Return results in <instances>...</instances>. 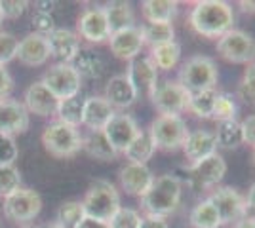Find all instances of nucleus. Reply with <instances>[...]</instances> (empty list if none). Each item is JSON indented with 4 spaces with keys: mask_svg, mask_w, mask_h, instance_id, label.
<instances>
[{
    "mask_svg": "<svg viewBox=\"0 0 255 228\" xmlns=\"http://www.w3.org/2000/svg\"><path fill=\"white\" fill-rule=\"evenodd\" d=\"M192 31L206 38H221L234 29L233 6L225 0H198L189 15Z\"/></svg>",
    "mask_w": 255,
    "mask_h": 228,
    "instance_id": "1",
    "label": "nucleus"
},
{
    "mask_svg": "<svg viewBox=\"0 0 255 228\" xmlns=\"http://www.w3.org/2000/svg\"><path fill=\"white\" fill-rule=\"evenodd\" d=\"M181 192H183V185H181L179 177L171 173L154 177L152 186L141 198V207L145 215L166 219L179 207Z\"/></svg>",
    "mask_w": 255,
    "mask_h": 228,
    "instance_id": "2",
    "label": "nucleus"
},
{
    "mask_svg": "<svg viewBox=\"0 0 255 228\" xmlns=\"http://www.w3.org/2000/svg\"><path fill=\"white\" fill-rule=\"evenodd\" d=\"M82 207H84L86 217L97 219L109 223L111 219L117 215L120 209V194H118L117 186L109 183L105 179H97L94 181L88 192H86L84 200H82Z\"/></svg>",
    "mask_w": 255,
    "mask_h": 228,
    "instance_id": "3",
    "label": "nucleus"
},
{
    "mask_svg": "<svg viewBox=\"0 0 255 228\" xmlns=\"http://www.w3.org/2000/svg\"><path fill=\"white\" fill-rule=\"evenodd\" d=\"M217 78H219V71L213 59L206 55H192L181 67L177 82L189 93H198L206 89H215Z\"/></svg>",
    "mask_w": 255,
    "mask_h": 228,
    "instance_id": "4",
    "label": "nucleus"
},
{
    "mask_svg": "<svg viewBox=\"0 0 255 228\" xmlns=\"http://www.w3.org/2000/svg\"><path fill=\"white\" fill-rule=\"evenodd\" d=\"M147 133H149L154 149L164 152H175L183 149V145L187 141V135H189V128H187V122L181 116L158 114L150 122V128Z\"/></svg>",
    "mask_w": 255,
    "mask_h": 228,
    "instance_id": "5",
    "label": "nucleus"
},
{
    "mask_svg": "<svg viewBox=\"0 0 255 228\" xmlns=\"http://www.w3.org/2000/svg\"><path fill=\"white\" fill-rule=\"evenodd\" d=\"M42 145L55 158H73L82 151V135L69 124L52 122L42 133Z\"/></svg>",
    "mask_w": 255,
    "mask_h": 228,
    "instance_id": "6",
    "label": "nucleus"
},
{
    "mask_svg": "<svg viewBox=\"0 0 255 228\" xmlns=\"http://www.w3.org/2000/svg\"><path fill=\"white\" fill-rule=\"evenodd\" d=\"M217 54L234 65H250L255 61L254 36L238 29H231L217 38Z\"/></svg>",
    "mask_w": 255,
    "mask_h": 228,
    "instance_id": "7",
    "label": "nucleus"
},
{
    "mask_svg": "<svg viewBox=\"0 0 255 228\" xmlns=\"http://www.w3.org/2000/svg\"><path fill=\"white\" fill-rule=\"evenodd\" d=\"M42 84L52 91L57 101H63L80 93L82 78L76 73L73 63H55L44 73Z\"/></svg>",
    "mask_w": 255,
    "mask_h": 228,
    "instance_id": "8",
    "label": "nucleus"
},
{
    "mask_svg": "<svg viewBox=\"0 0 255 228\" xmlns=\"http://www.w3.org/2000/svg\"><path fill=\"white\" fill-rule=\"evenodd\" d=\"M40 209H42V200L38 192L31 188H17L15 192L4 198V215L17 225H27L34 221Z\"/></svg>",
    "mask_w": 255,
    "mask_h": 228,
    "instance_id": "9",
    "label": "nucleus"
},
{
    "mask_svg": "<svg viewBox=\"0 0 255 228\" xmlns=\"http://www.w3.org/2000/svg\"><path fill=\"white\" fill-rule=\"evenodd\" d=\"M191 93L181 86L177 80H166L156 86L152 93V105L164 116H181V112L187 110Z\"/></svg>",
    "mask_w": 255,
    "mask_h": 228,
    "instance_id": "10",
    "label": "nucleus"
},
{
    "mask_svg": "<svg viewBox=\"0 0 255 228\" xmlns=\"http://www.w3.org/2000/svg\"><path fill=\"white\" fill-rule=\"evenodd\" d=\"M208 200L215 207L221 225H234L246 217V198L233 186H217Z\"/></svg>",
    "mask_w": 255,
    "mask_h": 228,
    "instance_id": "11",
    "label": "nucleus"
},
{
    "mask_svg": "<svg viewBox=\"0 0 255 228\" xmlns=\"http://www.w3.org/2000/svg\"><path fill=\"white\" fill-rule=\"evenodd\" d=\"M128 80L131 82V86L137 93V99L141 95L152 97L154 89L158 86V71L156 67L150 63L149 57H135L133 61H129L128 67Z\"/></svg>",
    "mask_w": 255,
    "mask_h": 228,
    "instance_id": "12",
    "label": "nucleus"
},
{
    "mask_svg": "<svg viewBox=\"0 0 255 228\" xmlns=\"http://www.w3.org/2000/svg\"><path fill=\"white\" fill-rule=\"evenodd\" d=\"M76 29H78V36L90 44H103L109 42L111 38L103 8H86L78 17Z\"/></svg>",
    "mask_w": 255,
    "mask_h": 228,
    "instance_id": "13",
    "label": "nucleus"
},
{
    "mask_svg": "<svg viewBox=\"0 0 255 228\" xmlns=\"http://www.w3.org/2000/svg\"><path fill=\"white\" fill-rule=\"evenodd\" d=\"M105 133L107 141L111 143V147L117 152H124L131 145V141L137 137L141 130H139L137 122L133 116L129 114H115L111 122L105 126Z\"/></svg>",
    "mask_w": 255,
    "mask_h": 228,
    "instance_id": "14",
    "label": "nucleus"
},
{
    "mask_svg": "<svg viewBox=\"0 0 255 228\" xmlns=\"http://www.w3.org/2000/svg\"><path fill=\"white\" fill-rule=\"evenodd\" d=\"M189 173L191 179L200 186V188H210V186H217L223 181L225 173H227V162L221 154H212L208 158H204L200 162L191 163L189 165Z\"/></svg>",
    "mask_w": 255,
    "mask_h": 228,
    "instance_id": "15",
    "label": "nucleus"
},
{
    "mask_svg": "<svg viewBox=\"0 0 255 228\" xmlns=\"http://www.w3.org/2000/svg\"><path fill=\"white\" fill-rule=\"evenodd\" d=\"M109 46H111V52L118 59H124V61H133L141 50H143V33H141V27L137 25H131L128 29H122L118 33H113L109 38Z\"/></svg>",
    "mask_w": 255,
    "mask_h": 228,
    "instance_id": "16",
    "label": "nucleus"
},
{
    "mask_svg": "<svg viewBox=\"0 0 255 228\" xmlns=\"http://www.w3.org/2000/svg\"><path fill=\"white\" fill-rule=\"evenodd\" d=\"M29 130V112L13 99H0V135H19Z\"/></svg>",
    "mask_w": 255,
    "mask_h": 228,
    "instance_id": "17",
    "label": "nucleus"
},
{
    "mask_svg": "<svg viewBox=\"0 0 255 228\" xmlns=\"http://www.w3.org/2000/svg\"><path fill=\"white\" fill-rule=\"evenodd\" d=\"M118 179H120V185H122V188L126 190L128 194L139 196V198H143L147 194V190L154 183L152 171L143 163H126L120 169Z\"/></svg>",
    "mask_w": 255,
    "mask_h": 228,
    "instance_id": "18",
    "label": "nucleus"
},
{
    "mask_svg": "<svg viewBox=\"0 0 255 228\" xmlns=\"http://www.w3.org/2000/svg\"><path fill=\"white\" fill-rule=\"evenodd\" d=\"M50 57L59 59V63H73L80 52V38L78 34L69 29H55L52 34L46 36Z\"/></svg>",
    "mask_w": 255,
    "mask_h": 228,
    "instance_id": "19",
    "label": "nucleus"
},
{
    "mask_svg": "<svg viewBox=\"0 0 255 228\" xmlns=\"http://www.w3.org/2000/svg\"><path fill=\"white\" fill-rule=\"evenodd\" d=\"M115 114L117 112L105 97H101V95L86 97L84 112H82V126H86L90 131H103Z\"/></svg>",
    "mask_w": 255,
    "mask_h": 228,
    "instance_id": "20",
    "label": "nucleus"
},
{
    "mask_svg": "<svg viewBox=\"0 0 255 228\" xmlns=\"http://www.w3.org/2000/svg\"><path fill=\"white\" fill-rule=\"evenodd\" d=\"M183 152H185V158L191 163H196L212 156L217 152V141H215V135L208 130H194L189 131L187 135V141L183 145Z\"/></svg>",
    "mask_w": 255,
    "mask_h": 228,
    "instance_id": "21",
    "label": "nucleus"
},
{
    "mask_svg": "<svg viewBox=\"0 0 255 228\" xmlns=\"http://www.w3.org/2000/svg\"><path fill=\"white\" fill-rule=\"evenodd\" d=\"M57 99L53 93L40 82H34L25 91V109L36 116H52L57 110Z\"/></svg>",
    "mask_w": 255,
    "mask_h": 228,
    "instance_id": "22",
    "label": "nucleus"
},
{
    "mask_svg": "<svg viewBox=\"0 0 255 228\" xmlns=\"http://www.w3.org/2000/svg\"><path fill=\"white\" fill-rule=\"evenodd\" d=\"M15 57L27 67H42L50 59L48 40L40 34H27L17 46V55Z\"/></svg>",
    "mask_w": 255,
    "mask_h": 228,
    "instance_id": "23",
    "label": "nucleus"
},
{
    "mask_svg": "<svg viewBox=\"0 0 255 228\" xmlns=\"http://www.w3.org/2000/svg\"><path fill=\"white\" fill-rule=\"evenodd\" d=\"M105 99L113 109H129L137 101V93L126 75H117L107 82Z\"/></svg>",
    "mask_w": 255,
    "mask_h": 228,
    "instance_id": "24",
    "label": "nucleus"
},
{
    "mask_svg": "<svg viewBox=\"0 0 255 228\" xmlns=\"http://www.w3.org/2000/svg\"><path fill=\"white\" fill-rule=\"evenodd\" d=\"M141 15L147 23H171L177 15V2L173 0H145Z\"/></svg>",
    "mask_w": 255,
    "mask_h": 228,
    "instance_id": "25",
    "label": "nucleus"
},
{
    "mask_svg": "<svg viewBox=\"0 0 255 228\" xmlns=\"http://www.w3.org/2000/svg\"><path fill=\"white\" fill-rule=\"evenodd\" d=\"M82 151L88 152V156L101 160V162H111L118 156V152L107 141L103 131H90L86 137H82Z\"/></svg>",
    "mask_w": 255,
    "mask_h": 228,
    "instance_id": "26",
    "label": "nucleus"
},
{
    "mask_svg": "<svg viewBox=\"0 0 255 228\" xmlns=\"http://www.w3.org/2000/svg\"><path fill=\"white\" fill-rule=\"evenodd\" d=\"M105 17H107V25H109V31L111 34L118 33L122 29H128L133 25V10H131V4L129 2H111L107 4L105 8Z\"/></svg>",
    "mask_w": 255,
    "mask_h": 228,
    "instance_id": "27",
    "label": "nucleus"
},
{
    "mask_svg": "<svg viewBox=\"0 0 255 228\" xmlns=\"http://www.w3.org/2000/svg\"><path fill=\"white\" fill-rule=\"evenodd\" d=\"M213 135H215L217 147H221L225 151H234L240 145H244L242 128H240V122L236 118L227 120V122H217V130Z\"/></svg>",
    "mask_w": 255,
    "mask_h": 228,
    "instance_id": "28",
    "label": "nucleus"
},
{
    "mask_svg": "<svg viewBox=\"0 0 255 228\" xmlns=\"http://www.w3.org/2000/svg\"><path fill=\"white\" fill-rule=\"evenodd\" d=\"M154 145L150 141L149 133L147 131H141L137 137L131 141V145L124 151V156H126L128 163H143L147 165L152 154H154Z\"/></svg>",
    "mask_w": 255,
    "mask_h": 228,
    "instance_id": "29",
    "label": "nucleus"
},
{
    "mask_svg": "<svg viewBox=\"0 0 255 228\" xmlns=\"http://www.w3.org/2000/svg\"><path fill=\"white\" fill-rule=\"evenodd\" d=\"M141 33L143 42L149 44L150 48L175 42V29L171 23H147L141 27Z\"/></svg>",
    "mask_w": 255,
    "mask_h": 228,
    "instance_id": "30",
    "label": "nucleus"
},
{
    "mask_svg": "<svg viewBox=\"0 0 255 228\" xmlns=\"http://www.w3.org/2000/svg\"><path fill=\"white\" fill-rule=\"evenodd\" d=\"M84 101L80 95H75V97L63 99L57 103V122H63V124H69L73 128H78L82 124V112H84Z\"/></svg>",
    "mask_w": 255,
    "mask_h": 228,
    "instance_id": "31",
    "label": "nucleus"
},
{
    "mask_svg": "<svg viewBox=\"0 0 255 228\" xmlns=\"http://www.w3.org/2000/svg\"><path fill=\"white\" fill-rule=\"evenodd\" d=\"M191 227L192 228H221V219L217 215L212 202L206 198L198 202L191 211Z\"/></svg>",
    "mask_w": 255,
    "mask_h": 228,
    "instance_id": "32",
    "label": "nucleus"
},
{
    "mask_svg": "<svg viewBox=\"0 0 255 228\" xmlns=\"http://www.w3.org/2000/svg\"><path fill=\"white\" fill-rule=\"evenodd\" d=\"M181 57V46L177 42L164 44V46H156L150 48V63L156 67V71H170L179 63Z\"/></svg>",
    "mask_w": 255,
    "mask_h": 228,
    "instance_id": "33",
    "label": "nucleus"
},
{
    "mask_svg": "<svg viewBox=\"0 0 255 228\" xmlns=\"http://www.w3.org/2000/svg\"><path fill=\"white\" fill-rule=\"evenodd\" d=\"M217 91L215 89H206V91H198V93H191L189 97V105L187 110L192 112L196 118H213V107L217 101Z\"/></svg>",
    "mask_w": 255,
    "mask_h": 228,
    "instance_id": "34",
    "label": "nucleus"
},
{
    "mask_svg": "<svg viewBox=\"0 0 255 228\" xmlns=\"http://www.w3.org/2000/svg\"><path fill=\"white\" fill-rule=\"evenodd\" d=\"M73 67L76 69V73L80 75V78H90V80L99 78V76L103 75V69H105L99 55L92 54V52H82V50L75 57Z\"/></svg>",
    "mask_w": 255,
    "mask_h": 228,
    "instance_id": "35",
    "label": "nucleus"
},
{
    "mask_svg": "<svg viewBox=\"0 0 255 228\" xmlns=\"http://www.w3.org/2000/svg\"><path fill=\"white\" fill-rule=\"evenodd\" d=\"M84 207L82 202H65L57 209V225L63 228H75L82 219H84Z\"/></svg>",
    "mask_w": 255,
    "mask_h": 228,
    "instance_id": "36",
    "label": "nucleus"
},
{
    "mask_svg": "<svg viewBox=\"0 0 255 228\" xmlns=\"http://www.w3.org/2000/svg\"><path fill=\"white\" fill-rule=\"evenodd\" d=\"M21 188V173L15 165L0 167V198H6L11 192Z\"/></svg>",
    "mask_w": 255,
    "mask_h": 228,
    "instance_id": "37",
    "label": "nucleus"
},
{
    "mask_svg": "<svg viewBox=\"0 0 255 228\" xmlns=\"http://www.w3.org/2000/svg\"><path fill=\"white\" fill-rule=\"evenodd\" d=\"M238 95L246 103L255 105V61L250 63L248 69L244 71V76L238 84Z\"/></svg>",
    "mask_w": 255,
    "mask_h": 228,
    "instance_id": "38",
    "label": "nucleus"
},
{
    "mask_svg": "<svg viewBox=\"0 0 255 228\" xmlns=\"http://www.w3.org/2000/svg\"><path fill=\"white\" fill-rule=\"evenodd\" d=\"M236 116V103L231 95L227 93H219L215 107H213V120L217 122H227V120H234Z\"/></svg>",
    "mask_w": 255,
    "mask_h": 228,
    "instance_id": "39",
    "label": "nucleus"
},
{
    "mask_svg": "<svg viewBox=\"0 0 255 228\" xmlns=\"http://www.w3.org/2000/svg\"><path fill=\"white\" fill-rule=\"evenodd\" d=\"M139 219H141V215H139L135 209L120 207L117 211V215L109 221V227L111 228H137Z\"/></svg>",
    "mask_w": 255,
    "mask_h": 228,
    "instance_id": "40",
    "label": "nucleus"
},
{
    "mask_svg": "<svg viewBox=\"0 0 255 228\" xmlns=\"http://www.w3.org/2000/svg\"><path fill=\"white\" fill-rule=\"evenodd\" d=\"M17 143L10 135H0V167H8L13 165L17 160Z\"/></svg>",
    "mask_w": 255,
    "mask_h": 228,
    "instance_id": "41",
    "label": "nucleus"
},
{
    "mask_svg": "<svg viewBox=\"0 0 255 228\" xmlns=\"http://www.w3.org/2000/svg\"><path fill=\"white\" fill-rule=\"evenodd\" d=\"M17 46L19 40L10 33H0V65L6 67L11 59H15L17 55Z\"/></svg>",
    "mask_w": 255,
    "mask_h": 228,
    "instance_id": "42",
    "label": "nucleus"
},
{
    "mask_svg": "<svg viewBox=\"0 0 255 228\" xmlns=\"http://www.w3.org/2000/svg\"><path fill=\"white\" fill-rule=\"evenodd\" d=\"M32 29L34 34H40V36H48L55 31V21H53L52 13H46V11H36L32 15Z\"/></svg>",
    "mask_w": 255,
    "mask_h": 228,
    "instance_id": "43",
    "label": "nucleus"
},
{
    "mask_svg": "<svg viewBox=\"0 0 255 228\" xmlns=\"http://www.w3.org/2000/svg\"><path fill=\"white\" fill-rule=\"evenodd\" d=\"M27 2L19 0H0V11L4 15V19H17L25 13Z\"/></svg>",
    "mask_w": 255,
    "mask_h": 228,
    "instance_id": "44",
    "label": "nucleus"
},
{
    "mask_svg": "<svg viewBox=\"0 0 255 228\" xmlns=\"http://www.w3.org/2000/svg\"><path fill=\"white\" fill-rule=\"evenodd\" d=\"M240 128H242L244 143L252 145L255 149V114H250L248 118L242 120V122H240Z\"/></svg>",
    "mask_w": 255,
    "mask_h": 228,
    "instance_id": "45",
    "label": "nucleus"
},
{
    "mask_svg": "<svg viewBox=\"0 0 255 228\" xmlns=\"http://www.w3.org/2000/svg\"><path fill=\"white\" fill-rule=\"evenodd\" d=\"M11 89H13V78L6 67L0 65V99H8Z\"/></svg>",
    "mask_w": 255,
    "mask_h": 228,
    "instance_id": "46",
    "label": "nucleus"
},
{
    "mask_svg": "<svg viewBox=\"0 0 255 228\" xmlns=\"http://www.w3.org/2000/svg\"><path fill=\"white\" fill-rule=\"evenodd\" d=\"M137 228H170V225L166 223V219L152 217V215H145V217L139 219Z\"/></svg>",
    "mask_w": 255,
    "mask_h": 228,
    "instance_id": "47",
    "label": "nucleus"
},
{
    "mask_svg": "<svg viewBox=\"0 0 255 228\" xmlns=\"http://www.w3.org/2000/svg\"><path fill=\"white\" fill-rule=\"evenodd\" d=\"M75 228H111L109 223H103V221H97V219L92 217H84Z\"/></svg>",
    "mask_w": 255,
    "mask_h": 228,
    "instance_id": "48",
    "label": "nucleus"
},
{
    "mask_svg": "<svg viewBox=\"0 0 255 228\" xmlns=\"http://www.w3.org/2000/svg\"><path fill=\"white\" fill-rule=\"evenodd\" d=\"M250 213H255V183L250 186L248 196H246V215Z\"/></svg>",
    "mask_w": 255,
    "mask_h": 228,
    "instance_id": "49",
    "label": "nucleus"
},
{
    "mask_svg": "<svg viewBox=\"0 0 255 228\" xmlns=\"http://www.w3.org/2000/svg\"><path fill=\"white\" fill-rule=\"evenodd\" d=\"M233 228H255V217L254 215H246L240 221H236Z\"/></svg>",
    "mask_w": 255,
    "mask_h": 228,
    "instance_id": "50",
    "label": "nucleus"
},
{
    "mask_svg": "<svg viewBox=\"0 0 255 228\" xmlns=\"http://www.w3.org/2000/svg\"><path fill=\"white\" fill-rule=\"evenodd\" d=\"M238 6L244 13H255V0H240Z\"/></svg>",
    "mask_w": 255,
    "mask_h": 228,
    "instance_id": "51",
    "label": "nucleus"
},
{
    "mask_svg": "<svg viewBox=\"0 0 255 228\" xmlns=\"http://www.w3.org/2000/svg\"><path fill=\"white\" fill-rule=\"evenodd\" d=\"M40 228H63L61 225H57V223H46V225H42Z\"/></svg>",
    "mask_w": 255,
    "mask_h": 228,
    "instance_id": "52",
    "label": "nucleus"
},
{
    "mask_svg": "<svg viewBox=\"0 0 255 228\" xmlns=\"http://www.w3.org/2000/svg\"><path fill=\"white\" fill-rule=\"evenodd\" d=\"M2 23H4V15H2V11H0V27H2Z\"/></svg>",
    "mask_w": 255,
    "mask_h": 228,
    "instance_id": "53",
    "label": "nucleus"
},
{
    "mask_svg": "<svg viewBox=\"0 0 255 228\" xmlns=\"http://www.w3.org/2000/svg\"><path fill=\"white\" fill-rule=\"evenodd\" d=\"M254 162H255V149H254Z\"/></svg>",
    "mask_w": 255,
    "mask_h": 228,
    "instance_id": "54",
    "label": "nucleus"
},
{
    "mask_svg": "<svg viewBox=\"0 0 255 228\" xmlns=\"http://www.w3.org/2000/svg\"><path fill=\"white\" fill-rule=\"evenodd\" d=\"M25 228H36V227H25Z\"/></svg>",
    "mask_w": 255,
    "mask_h": 228,
    "instance_id": "55",
    "label": "nucleus"
},
{
    "mask_svg": "<svg viewBox=\"0 0 255 228\" xmlns=\"http://www.w3.org/2000/svg\"><path fill=\"white\" fill-rule=\"evenodd\" d=\"M0 228H2V223H0Z\"/></svg>",
    "mask_w": 255,
    "mask_h": 228,
    "instance_id": "56",
    "label": "nucleus"
}]
</instances>
